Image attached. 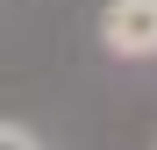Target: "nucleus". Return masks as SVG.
I'll return each mask as SVG.
<instances>
[{
    "instance_id": "f257e3e1",
    "label": "nucleus",
    "mask_w": 157,
    "mask_h": 150,
    "mask_svg": "<svg viewBox=\"0 0 157 150\" xmlns=\"http://www.w3.org/2000/svg\"><path fill=\"white\" fill-rule=\"evenodd\" d=\"M100 50L121 64L157 57V0H107L100 7Z\"/></svg>"
},
{
    "instance_id": "f03ea898",
    "label": "nucleus",
    "mask_w": 157,
    "mask_h": 150,
    "mask_svg": "<svg viewBox=\"0 0 157 150\" xmlns=\"http://www.w3.org/2000/svg\"><path fill=\"white\" fill-rule=\"evenodd\" d=\"M0 150H43L36 129H21V121H0Z\"/></svg>"
}]
</instances>
